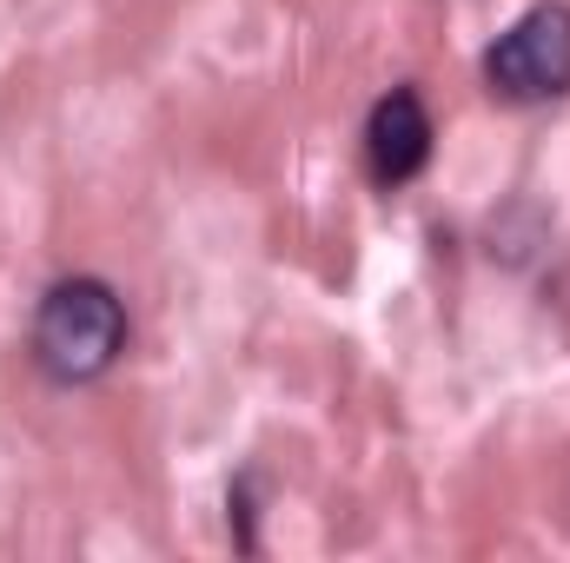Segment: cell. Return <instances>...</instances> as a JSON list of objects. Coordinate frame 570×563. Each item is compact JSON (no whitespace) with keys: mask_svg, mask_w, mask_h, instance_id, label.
Listing matches in <instances>:
<instances>
[{"mask_svg":"<svg viewBox=\"0 0 570 563\" xmlns=\"http://www.w3.org/2000/svg\"><path fill=\"white\" fill-rule=\"evenodd\" d=\"M484 87L511 107H544L570 93V7L564 0H538L531 13H518L491 53H484Z\"/></svg>","mask_w":570,"mask_h":563,"instance_id":"2","label":"cell"},{"mask_svg":"<svg viewBox=\"0 0 570 563\" xmlns=\"http://www.w3.org/2000/svg\"><path fill=\"white\" fill-rule=\"evenodd\" d=\"M127 352V305L107 279H60L33 312V365L53 385H94Z\"/></svg>","mask_w":570,"mask_h":563,"instance_id":"1","label":"cell"},{"mask_svg":"<svg viewBox=\"0 0 570 563\" xmlns=\"http://www.w3.org/2000/svg\"><path fill=\"white\" fill-rule=\"evenodd\" d=\"M431 113L425 100L412 93V87H392L379 107H372V120H365V166H372V179L392 192V186H412L419 172L431 166Z\"/></svg>","mask_w":570,"mask_h":563,"instance_id":"3","label":"cell"}]
</instances>
